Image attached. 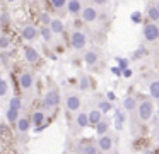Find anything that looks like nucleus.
Wrapping results in <instances>:
<instances>
[{
	"label": "nucleus",
	"mask_w": 159,
	"mask_h": 154,
	"mask_svg": "<svg viewBox=\"0 0 159 154\" xmlns=\"http://www.w3.org/2000/svg\"><path fill=\"white\" fill-rule=\"evenodd\" d=\"M80 105H82V101H80V96L75 94V92H70V94L65 96V108L67 111H79L80 110Z\"/></svg>",
	"instance_id": "nucleus-5"
},
{
	"label": "nucleus",
	"mask_w": 159,
	"mask_h": 154,
	"mask_svg": "<svg viewBox=\"0 0 159 154\" xmlns=\"http://www.w3.org/2000/svg\"><path fill=\"white\" fill-rule=\"evenodd\" d=\"M5 132H7V125L5 123H0V135H4Z\"/></svg>",
	"instance_id": "nucleus-41"
},
{
	"label": "nucleus",
	"mask_w": 159,
	"mask_h": 154,
	"mask_svg": "<svg viewBox=\"0 0 159 154\" xmlns=\"http://www.w3.org/2000/svg\"><path fill=\"white\" fill-rule=\"evenodd\" d=\"M80 17H82L84 22L91 24V22H94V21L99 17V14H98V9H96L94 5H87V7H84V9H82V12H80Z\"/></svg>",
	"instance_id": "nucleus-6"
},
{
	"label": "nucleus",
	"mask_w": 159,
	"mask_h": 154,
	"mask_svg": "<svg viewBox=\"0 0 159 154\" xmlns=\"http://www.w3.org/2000/svg\"><path fill=\"white\" fill-rule=\"evenodd\" d=\"M70 44H72L74 50H84L87 44V36L82 33V31H74L72 36H70Z\"/></svg>",
	"instance_id": "nucleus-4"
},
{
	"label": "nucleus",
	"mask_w": 159,
	"mask_h": 154,
	"mask_svg": "<svg viewBox=\"0 0 159 154\" xmlns=\"http://www.w3.org/2000/svg\"><path fill=\"white\" fill-rule=\"evenodd\" d=\"M115 128H116V130H123V123H120V122H115Z\"/></svg>",
	"instance_id": "nucleus-42"
},
{
	"label": "nucleus",
	"mask_w": 159,
	"mask_h": 154,
	"mask_svg": "<svg viewBox=\"0 0 159 154\" xmlns=\"http://www.w3.org/2000/svg\"><path fill=\"white\" fill-rule=\"evenodd\" d=\"M157 142H159V132H157Z\"/></svg>",
	"instance_id": "nucleus-46"
},
{
	"label": "nucleus",
	"mask_w": 159,
	"mask_h": 154,
	"mask_svg": "<svg viewBox=\"0 0 159 154\" xmlns=\"http://www.w3.org/2000/svg\"><path fill=\"white\" fill-rule=\"evenodd\" d=\"M7 2H11V3H12V2H16V0H7Z\"/></svg>",
	"instance_id": "nucleus-44"
},
{
	"label": "nucleus",
	"mask_w": 159,
	"mask_h": 154,
	"mask_svg": "<svg viewBox=\"0 0 159 154\" xmlns=\"http://www.w3.org/2000/svg\"><path fill=\"white\" fill-rule=\"evenodd\" d=\"M11 22V17H9V14H0V24H2V26H7V24Z\"/></svg>",
	"instance_id": "nucleus-35"
},
{
	"label": "nucleus",
	"mask_w": 159,
	"mask_h": 154,
	"mask_svg": "<svg viewBox=\"0 0 159 154\" xmlns=\"http://www.w3.org/2000/svg\"><path fill=\"white\" fill-rule=\"evenodd\" d=\"M116 62H118V67H120L121 70H125V68H128V67H127V65H128L127 58H121V57H116Z\"/></svg>",
	"instance_id": "nucleus-34"
},
{
	"label": "nucleus",
	"mask_w": 159,
	"mask_h": 154,
	"mask_svg": "<svg viewBox=\"0 0 159 154\" xmlns=\"http://www.w3.org/2000/svg\"><path fill=\"white\" fill-rule=\"evenodd\" d=\"M21 34H22V38H24L26 41H34L36 38L39 36V29H38V27H34L33 24H28V26L22 27Z\"/></svg>",
	"instance_id": "nucleus-7"
},
{
	"label": "nucleus",
	"mask_w": 159,
	"mask_h": 154,
	"mask_svg": "<svg viewBox=\"0 0 159 154\" xmlns=\"http://www.w3.org/2000/svg\"><path fill=\"white\" fill-rule=\"evenodd\" d=\"M87 115H89V125H93V127H96L98 123L103 120V113H101L98 108H94V110H91V111H87Z\"/></svg>",
	"instance_id": "nucleus-16"
},
{
	"label": "nucleus",
	"mask_w": 159,
	"mask_h": 154,
	"mask_svg": "<svg viewBox=\"0 0 159 154\" xmlns=\"http://www.w3.org/2000/svg\"><path fill=\"white\" fill-rule=\"evenodd\" d=\"M147 19L151 21V22H156V24L159 22V10H157V7H156V5H149V9H147Z\"/></svg>",
	"instance_id": "nucleus-21"
},
{
	"label": "nucleus",
	"mask_w": 159,
	"mask_h": 154,
	"mask_svg": "<svg viewBox=\"0 0 159 154\" xmlns=\"http://www.w3.org/2000/svg\"><path fill=\"white\" fill-rule=\"evenodd\" d=\"M84 62H86V65H89V67H94V65L99 62V53H98L96 50H89L84 53Z\"/></svg>",
	"instance_id": "nucleus-13"
},
{
	"label": "nucleus",
	"mask_w": 159,
	"mask_h": 154,
	"mask_svg": "<svg viewBox=\"0 0 159 154\" xmlns=\"http://www.w3.org/2000/svg\"><path fill=\"white\" fill-rule=\"evenodd\" d=\"M142 34H144V40H145V41H151V43H154V41L159 40V26H157L156 22H151V21H149L147 24H144Z\"/></svg>",
	"instance_id": "nucleus-3"
},
{
	"label": "nucleus",
	"mask_w": 159,
	"mask_h": 154,
	"mask_svg": "<svg viewBox=\"0 0 159 154\" xmlns=\"http://www.w3.org/2000/svg\"><path fill=\"white\" fill-rule=\"evenodd\" d=\"M9 108H14V110H19V111H21V108H22V99L19 98V96L11 98V99H9Z\"/></svg>",
	"instance_id": "nucleus-27"
},
{
	"label": "nucleus",
	"mask_w": 159,
	"mask_h": 154,
	"mask_svg": "<svg viewBox=\"0 0 159 154\" xmlns=\"http://www.w3.org/2000/svg\"><path fill=\"white\" fill-rule=\"evenodd\" d=\"M19 86H21V89H24V91H29V89L34 86V77H33L31 72H22L21 77H19Z\"/></svg>",
	"instance_id": "nucleus-8"
},
{
	"label": "nucleus",
	"mask_w": 159,
	"mask_h": 154,
	"mask_svg": "<svg viewBox=\"0 0 159 154\" xmlns=\"http://www.w3.org/2000/svg\"><path fill=\"white\" fill-rule=\"evenodd\" d=\"M98 110H99L103 115H106V113H110L111 110H113V105H111V101H108V99H103V101L98 103Z\"/></svg>",
	"instance_id": "nucleus-23"
},
{
	"label": "nucleus",
	"mask_w": 159,
	"mask_h": 154,
	"mask_svg": "<svg viewBox=\"0 0 159 154\" xmlns=\"http://www.w3.org/2000/svg\"><path fill=\"white\" fill-rule=\"evenodd\" d=\"M89 86H91V79H89V75H80V79H79V89L80 91H87L89 89Z\"/></svg>",
	"instance_id": "nucleus-25"
},
{
	"label": "nucleus",
	"mask_w": 159,
	"mask_h": 154,
	"mask_svg": "<svg viewBox=\"0 0 159 154\" xmlns=\"http://www.w3.org/2000/svg\"><path fill=\"white\" fill-rule=\"evenodd\" d=\"M80 154H98V146H93V144H86L80 149Z\"/></svg>",
	"instance_id": "nucleus-28"
},
{
	"label": "nucleus",
	"mask_w": 159,
	"mask_h": 154,
	"mask_svg": "<svg viewBox=\"0 0 159 154\" xmlns=\"http://www.w3.org/2000/svg\"><path fill=\"white\" fill-rule=\"evenodd\" d=\"M60 92L57 91V89H50V91H46V94L43 96V108L46 110V111H53V110H57V106L60 105Z\"/></svg>",
	"instance_id": "nucleus-1"
},
{
	"label": "nucleus",
	"mask_w": 159,
	"mask_h": 154,
	"mask_svg": "<svg viewBox=\"0 0 159 154\" xmlns=\"http://www.w3.org/2000/svg\"><path fill=\"white\" fill-rule=\"evenodd\" d=\"M98 149L103 151V152H110L113 149V139L110 135H101L98 139Z\"/></svg>",
	"instance_id": "nucleus-9"
},
{
	"label": "nucleus",
	"mask_w": 159,
	"mask_h": 154,
	"mask_svg": "<svg viewBox=\"0 0 159 154\" xmlns=\"http://www.w3.org/2000/svg\"><path fill=\"white\" fill-rule=\"evenodd\" d=\"M93 3H96V5H101V7H103V5H106V3H108V0H93Z\"/></svg>",
	"instance_id": "nucleus-40"
},
{
	"label": "nucleus",
	"mask_w": 159,
	"mask_h": 154,
	"mask_svg": "<svg viewBox=\"0 0 159 154\" xmlns=\"http://www.w3.org/2000/svg\"><path fill=\"white\" fill-rule=\"evenodd\" d=\"M149 92L152 99H159V79H152L149 82Z\"/></svg>",
	"instance_id": "nucleus-19"
},
{
	"label": "nucleus",
	"mask_w": 159,
	"mask_h": 154,
	"mask_svg": "<svg viewBox=\"0 0 159 154\" xmlns=\"http://www.w3.org/2000/svg\"><path fill=\"white\" fill-rule=\"evenodd\" d=\"M145 53H147V51H145V48H144V46H140V48H139V50L135 51L134 55H132V60H140V58L144 57Z\"/></svg>",
	"instance_id": "nucleus-32"
},
{
	"label": "nucleus",
	"mask_w": 159,
	"mask_h": 154,
	"mask_svg": "<svg viewBox=\"0 0 159 154\" xmlns=\"http://www.w3.org/2000/svg\"><path fill=\"white\" fill-rule=\"evenodd\" d=\"M106 98H108V101H115V99H116V94H115L113 91H108L106 92Z\"/></svg>",
	"instance_id": "nucleus-38"
},
{
	"label": "nucleus",
	"mask_w": 159,
	"mask_h": 154,
	"mask_svg": "<svg viewBox=\"0 0 159 154\" xmlns=\"http://www.w3.org/2000/svg\"><path fill=\"white\" fill-rule=\"evenodd\" d=\"M31 125H33L31 118H28V116H19L17 123H16V128L21 133H28L29 130H31Z\"/></svg>",
	"instance_id": "nucleus-10"
},
{
	"label": "nucleus",
	"mask_w": 159,
	"mask_h": 154,
	"mask_svg": "<svg viewBox=\"0 0 159 154\" xmlns=\"http://www.w3.org/2000/svg\"><path fill=\"white\" fill-rule=\"evenodd\" d=\"M157 118H159V108H157Z\"/></svg>",
	"instance_id": "nucleus-45"
},
{
	"label": "nucleus",
	"mask_w": 159,
	"mask_h": 154,
	"mask_svg": "<svg viewBox=\"0 0 159 154\" xmlns=\"http://www.w3.org/2000/svg\"><path fill=\"white\" fill-rule=\"evenodd\" d=\"M31 122L34 127H41L43 123H45V111H41V110H38V111L33 113L31 116Z\"/></svg>",
	"instance_id": "nucleus-20"
},
{
	"label": "nucleus",
	"mask_w": 159,
	"mask_h": 154,
	"mask_svg": "<svg viewBox=\"0 0 159 154\" xmlns=\"http://www.w3.org/2000/svg\"><path fill=\"white\" fill-rule=\"evenodd\" d=\"M67 2H69V0H50L52 7H53V9H57V10H60V9H63V7H67Z\"/></svg>",
	"instance_id": "nucleus-31"
},
{
	"label": "nucleus",
	"mask_w": 159,
	"mask_h": 154,
	"mask_svg": "<svg viewBox=\"0 0 159 154\" xmlns=\"http://www.w3.org/2000/svg\"><path fill=\"white\" fill-rule=\"evenodd\" d=\"M75 125L79 127V128H86V127H89V115H87V111L77 113V116H75Z\"/></svg>",
	"instance_id": "nucleus-15"
},
{
	"label": "nucleus",
	"mask_w": 159,
	"mask_h": 154,
	"mask_svg": "<svg viewBox=\"0 0 159 154\" xmlns=\"http://www.w3.org/2000/svg\"><path fill=\"white\" fill-rule=\"evenodd\" d=\"M7 92H9V82L4 77H0V98L7 96Z\"/></svg>",
	"instance_id": "nucleus-29"
},
{
	"label": "nucleus",
	"mask_w": 159,
	"mask_h": 154,
	"mask_svg": "<svg viewBox=\"0 0 159 154\" xmlns=\"http://www.w3.org/2000/svg\"><path fill=\"white\" fill-rule=\"evenodd\" d=\"M12 46V41L9 36H5V34H2L0 36V51H4V50H9V48Z\"/></svg>",
	"instance_id": "nucleus-26"
},
{
	"label": "nucleus",
	"mask_w": 159,
	"mask_h": 154,
	"mask_svg": "<svg viewBox=\"0 0 159 154\" xmlns=\"http://www.w3.org/2000/svg\"><path fill=\"white\" fill-rule=\"evenodd\" d=\"M132 21H134V22H140V12H134L132 14Z\"/></svg>",
	"instance_id": "nucleus-37"
},
{
	"label": "nucleus",
	"mask_w": 159,
	"mask_h": 154,
	"mask_svg": "<svg viewBox=\"0 0 159 154\" xmlns=\"http://www.w3.org/2000/svg\"><path fill=\"white\" fill-rule=\"evenodd\" d=\"M39 34H41V38L46 43H50L52 38H53V33H52V29H50V26H41L39 27Z\"/></svg>",
	"instance_id": "nucleus-24"
},
{
	"label": "nucleus",
	"mask_w": 159,
	"mask_h": 154,
	"mask_svg": "<svg viewBox=\"0 0 159 154\" xmlns=\"http://www.w3.org/2000/svg\"><path fill=\"white\" fill-rule=\"evenodd\" d=\"M125 120H127V115H125V110L116 108V111H115V122L125 123Z\"/></svg>",
	"instance_id": "nucleus-30"
},
{
	"label": "nucleus",
	"mask_w": 159,
	"mask_h": 154,
	"mask_svg": "<svg viewBox=\"0 0 159 154\" xmlns=\"http://www.w3.org/2000/svg\"><path fill=\"white\" fill-rule=\"evenodd\" d=\"M50 29H52L53 34H62L63 31H65V26H63V22L60 19H52V22H50Z\"/></svg>",
	"instance_id": "nucleus-17"
},
{
	"label": "nucleus",
	"mask_w": 159,
	"mask_h": 154,
	"mask_svg": "<svg viewBox=\"0 0 159 154\" xmlns=\"http://www.w3.org/2000/svg\"><path fill=\"white\" fill-rule=\"evenodd\" d=\"M111 72H113V74L116 75V77H120V75H123V70H121L120 67H113V68H111Z\"/></svg>",
	"instance_id": "nucleus-36"
},
{
	"label": "nucleus",
	"mask_w": 159,
	"mask_h": 154,
	"mask_svg": "<svg viewBox=\"0 0 159 154\" xmlns=\"http://www.w3.org/2000/svg\"><path fill=\"white\" fill-rule=\"evenodd\" d=\"M39 21L43 22V26H50V22H52V17H50V14L43 12L41 16H39Z\"/></svg>",
	"instance_id": "nucleus-33"
},
{
	"label": "nucleus",
	"mask_w": 159,
	"mask_h": 154,
	"mask_svg": "<svg viewBox=\"0 0 159 154\" xmlns=\"http://www.w3.org/2000/svg\"><path fill=\"white\" fill-rule=\"evenodd\" d=\"M24 58L29 63H36L39 60V53L34 46H24Z\"/></svg>",
	"instance_id": "nucleus-12"
},
{
	"label": "nucleus",
	"mask_w": 159,
	"mask_h": 154,
	"mask_svg": "<svg viewBox=\"0 0 159 154\" xmlns=\"http://www.w3.org/2000/svg\"><path fill=\"white\" fill-rule=\"evenodd\" d=\"M156 7H157V10H159V0H157V3H156Z\"/></svg>",
	"instance_id": "nucleus-43"
},
{
	"label": "nucleus",
	"mask_w": 159,
	"mask_h": 154,
	"mask_svg": "<svg viewBox=\"0 0 159 154\" xmlns=\"http://www.w3.org/2000/svg\"><path fill=\"white\" fill-rule=\"evenodd\" d=\"M94 128H96V133H98L99 137H101V135H106L108 130H110V123L104 122V120H101V122L98 123V125L94 127Z\"/></svg>",
	"instance_id": "nucleus-22"
},
{
	"label": "nucleus",
	"mask_w": 159,
	"mask_h": 154,
	"mask_svg": "<svg viewBox=\"0 0 159 154\" xmlns=\"http://www.w3.org/2000/svg\"><path fill=\"white\" fill-rule=\"evenodd\" d=\"M157 26H159V22H157Z\"/></svg>",
	"instance_id": "nucleus-47"
},
{
	"label": "nucleus",
	"mask_w": 159,
	"mask_h": 154,
	"mask_svg": "<svg viewBox=\"0 0 159 154\" xmlns=\"http://www.w3.org/2000/svg\"><path fill=\"white\" fill-rule=\"evenodd\" d=\"M67 12L70 14V16H79L80 12H82V2H80V0H69V2H67Z\"/></svg>",
	"instance_id": "nucleus-11"
},
{
	"label": "nucleus",
	"mask_w": 159,
	"mask_h": 154,
	"mask_svg": "<svg viewBox=\"0 0 159 154\" xmlns=\"http://www.w3.org/2000/svg\"><path fill=\"white\" fill-rule=\"evenodd\" d=\"M132 74H134V72H132V68H125L123 70V77H132Z\"/></svg>",
	"instance_id": "nucleus-39"
},
{
	"label": "nucleus",
	"mask_w": 159,
	"mask_h": 154,
	"mask_svg": "<svg viewBox=\"0 0 159 154\" xmlns=\"http://www.w3.org/2000/svg\"><path fill=\"white\" fill-rule=\"evenodd\" d=\"M137 115H139V120H140V122H149V120L152 118V115H154V105H152V101L144 99V101L139 103Z\"/></svg>",
	"instance_id": "nucleus-2"
},
{
	"label": "nucleus",
	"mask_w": 159,
	"mask_h": 154,
	"mask_svg": "<svg viewBox=\"0 0 159 154\" xmlns=\"http://www.w3.org/2000/svg\"><path fill=\"white\" fill-rule=\"evenodd\" d=\"M123 110L125 111H128V113H132V111H135L137 110V106H139V103H137V99L134 98V96H127V98L123 99Z\"/></svg>",
	"instance_id": "nucleus-14"
},
{
	"label": "nucleus",
	"mask_w": 159,
	"mask_h": 154,
	"mask_svg": "<svg viewBox=\"0 0 159 154\" xmlns=\"http://www.w3.org/2000/svg\"><path fill=\"white\" fill-rule=\"evenodd\" d=\"M19 110H14V108H9L7 111H5V118H7V122L11 123V125H16L19 120Z\"/></svg>",
	"instance_id": "nucleus-18"
}]
</instances>
